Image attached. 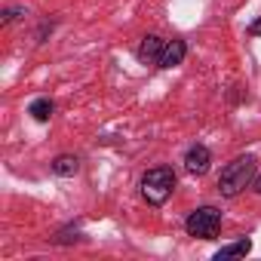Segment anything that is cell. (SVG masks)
Instances as JSON below:
<instances>
[{
  "instance_id": "ba28073f",
  "label": "cell",
  "mask_w": 261,
  "mask_h": 261,
  "mask_svg": "<svg viewBox=\"0 0 261 261\" xmlns=\"http://www.w3.org/2000/svg\"><path fill=\"white\" fill-rule=\"evenodd\" d=\"M53 111H56V105H53L49 98H34V101H31V108H28V114H31L37 123H49Z\"/></svg>"
},
{
  "instance_id": "9c48e42d",
  "label": "cell",
  "mask_w": 261,
  "mask_h": 261,
  "mask_svg": "<svg viewBox=\"0 0 261 261\" xmlns=\"http://www.w3.org/2000/svg\"><path fill=\"white\" fill-rule=\"evenodd\" d=\"M252 252V240H240V243H230V246H221L215 252V261L221 258H237V255H249Z\"/></svg>"
},
{
  "instance_id": "3957f363",
  "label": "cell",
  "mask_w": 261,
  "mask_h": 261,
  "mask_svg": "<svg viewBox=\"0 0 261 261\" xmlns=\"http://www.w3.org/2000/svg\"><path fill=\"white\" fill-rule=\"evenodd\" d=\"M218 227H221V212L215 206H200L185 221V230L191 237H200V240H212L218 233Z\"/></svg>"
},
{
  "instance_id": "52a82bcc",
  "label": "cell",
  "mask_w": 261,
  "mask_h": 261,
  "mask_svg": "<svg viewBox=\"0 0 261 261\" xmlns=\"http://www.w3.org/2000/svg\"><path fill=\"white\" fill-rule=\"evenodd\" d=\"M77 169H80V160H77L74 154H59V157L53 160V172H56V175H62V178L77 175Z\"/></svg>"
},
{
  "instance_id": "5b68a950",
  "label": "cell",
  "mask_w": 261,
  "mask_h": 261,
  "mask_svg": "<svg viewBox=\"0 0 261 261\" xmlns=\"http://www.w3.org/2000/svg\"><path fill=\"white\" fill-rule=\"evenodd\" d=\"M163 49H166V43H163L157 34H148V37L139 43V49H136V59H139L142 65H160V56H163Z\"/></svg>"
},
{
  "instance_id": "277c9868",
  "label": "cell",
  "mask_w": 261,
  "mask_h": 261,
  "mask_svg": "<svg viewBox=\"0 0 261 261\" xmlns=\"http://www.w3.org/2000/svg\"><path fill=\"white\" fill-rule=\"evenodd\" d=\"M209 166H212V154H209V148H206V145H191L188 154H185V169H188L191 175H206Z\"/></svg>"
},
{
  "instance_id": "8992f818",
  "label": "cell",
  "mask_w": 261,
  "mask_h": 261,
  "mask_svg": "<svg viewBox=\"0 0 261 261\" xmlns=\"http://www.w3.org/2000/svg\"><path fill=\"white\" fill-rule=\"evenodd\" d=\"M185 56H188V43L185 40H169L163 56H160V68H175V65L185 62Z\"/></svg>"
},
{
  "instance_id": "7c38bea8",
  "label": "cell",
  "mask_w": 261,
  "mask_h": 261,
  "mask_svg": "<svg viewBox=\"0 0 261 261\" xmlns=\"http://www.w3.org/2000/svg\"><path fill=\"white\" fill-rule=\"evenodd\" d=\"M252 185H255V194H261V175H258V178H255Z\"/></svg>"
},
{
  "instance_id": "6da1fadb",
  "label": "cell",
  "mask_w": 261,
  "mask_h": 261,
  "mask_svg": "<svg viewBox=\"0 0 261 261\" xmlns=\"http://www.w3.org/2000/svg\"><path fill=\"white\" fill-rule=\"evenodd\" d=\"M252 181H255V157L243 154V157L230 160L221 169V175H218V194L221 197H240Z\"/></svg>"
},
{
  "instance_id": "7a4b0ae2",
  "label": "cell",
  "mask_w": 261,
  "mask_h": 261,
  "mask_svg": "<svg viewBox=\"0 0 261 261\" xmlns=\"http://www.w3.org/2000/svg\"><path fill=\"white\" fill-rule=\"evenodd\" d=\"M175 191V172L172 166H154L142 175V197L151 206H163Z\"/></svg>"
},
{
  "instance_id": "30bf717a",
  "label": "cell",
  "mask_w": 261,
  "mask_h": 261,
  "mask_svg": "<svg viewBox=\"0 0 261 261\" xmlns=\"http://www.w3.org/2000/svg\"><path fill=\"white\" fill-rule=\"evenodd\" d=\"M19 16H25V10H22V7H10V10H4V16H0V22H4V25H10V22H16Z\"/></svg>"
},
{
  "instance_id": "8fae6325",
  "label": "cell",
  "mask_w": 261,
  "mask_h": 261,
  "mask_svg": "<svg viewBox=\"0 0 261 261\" xmlns=\"http://www.w3.org/2000/svg\"><path fill=\"white\" fill-rule=\"evenodd\" d=\"M249 34H261V19H258V22H252V25H249Z\"/></svg>"
}]
</instances>
